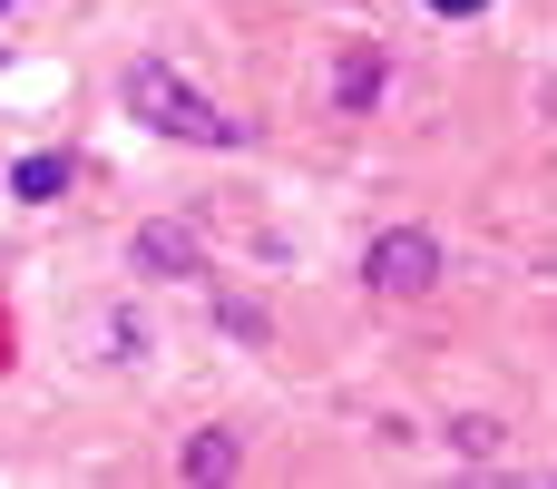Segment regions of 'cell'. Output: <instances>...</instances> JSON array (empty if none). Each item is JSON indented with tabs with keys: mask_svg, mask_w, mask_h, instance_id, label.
Listing matches in <instances>:
<instances>
[{
	"mask_svg": "<svg viewBox=\"0 0 557 489\" xmlns=\"http://www.w3.org/2000/svg\"><path fill=\"white\" fill-rule=\"evenodd\" d=\"M127 118H147V127H166V137H186V147H245V118H225L196 78H176L166 59H127Z\"/></svg>",
	"mask_w": 557,
	"mask_h": 489,
	"instance_id": "cell-1",
	"label": "cell"
},
{
	"mask_svg": "<svg viewBox=\"0 0 557 489\" xmlns=\"http://www.w3.org/2000/svg\"><path fill=\"white\" fill-rule=\"evenodd\" d=\"M362 284H372V294H392V304L431 294V284H441V235H421V225H392V235H372V255H362Z\"/></svg>",
	"mask_w": 557,
	"mask_h": 489,
	"instance_id": "cell-2",
	"label": "cell"
},
{
	"mask_svg": "<svg viewBox=\"0 0 557 489\" xmlns=\"http://www.w3.org/2000/svg\"><path fill=\"white\" fill-rule=\"evenodd\" d=\"M127 274H196V235L186 225H137L127 235Z\"/></svg>",
	"mask_w": 557,
	"mask_h": 489,
	"instance_id": "cell-3",
	"label": "cell"
},
{
	"mask_svg": "<svg viewBox=\"0 0 557 489\" xmlns=\"http://www.w3.org/2000/svg\"><path fill=\"white\" fill-rule=\"evenodd\" d=\"M333 98H343V118H362V108L382 98V49H343V69H333Z\"/></svg>",
	"mask_w": 557,
	"mask_h": 489,
	"instance_id": "cell-4",
	"label": "cell"
},
{
	"mask_svg": "<svg viewBox=\"0 0 557 489\" xmlns=\"http://www.w3.org/2000/svg\"><path fill=\"white\" fill-rule=\"evenodd\" d=\"M10 196L59 206V196H69V157H49V147H39V157H20V167H10Z\"/></svg>",
	"mask_w": 557,
	"mask_h": 489,
	"instance_id": "cell-5",
	"label": "cell"
},
{
	"mask_svg": "<svg viewBox=\"0 0 557 489\" xmlns=\"http://www.w3.org/2000/svg\"><path fill=\"white\" fill-rule=\"evenodd\" d=\"M206 314H215L235 343H255V353L274 343V323H264V304H255V294H225V284H215V294H206Z\"/></svg>",
	"mask_w": 557,
	"mask_h": 489,
	"instance_id": "cell-6",
	"label": "cell"
},
{
	"mask_svg": "<svg viewBox=\"0 0 557 489\" xmlns=\"http://www.w3.org/2000/svg\"><path fill=\"white\" fill-rule=\"evenodd\" d=\"M88 343H98V363H147V343H157V333H147L137 314H98V323H88Z\"/></svg>",
	"mask_w": 557,
	"mask_h": 489,
	"instance_id": "cell-7",
	"label": "cell"
},
{
	"mask_svg": "<svg viewBox=\"0 0 557 489\" xmlns=\"http://www.w3.org/2000/svg\"><path fill=\"white\" fill-rule=\"evenodd\" d=\"M235 470V431H196L186 441V480H225Z\"/></svg>",
	"mask_w": 557,
	"mask_h": 489,
	"instance_id": "cell-8",
	"label": "cell"
},
{
	"mask_svg": "<svg viewBox=\"0 0 557 489\" xmlns=\"http://www.w3.org/2000/svg\"><path fill=\"white\" fill-rule=\"evenodd\" d=\"M450 441H460L470 461H499V451H509V431H499L490 412H460V421H450Z\"/></svg>",
	"mask_w": 557,
	"mask_h": 489,
	"instance_id": "cell-9",
	"label": "cell"
},
{
	"mask_svg": "<svg viewBox=\"0 0 557 489\" xmlns=\"http://www.w3.org/2000/svg\"><path fill=\"white\" fill-rule=\"evenodd\" d=\"M431 10H441V20H470V10H490V0H431Z\"/></svg>",
	"mask_w": 557,
	"mask_h": 489,
	"instance_id": "cell-10",
	"label": "cell"
}]
</instances>
